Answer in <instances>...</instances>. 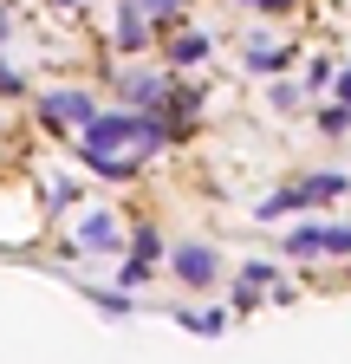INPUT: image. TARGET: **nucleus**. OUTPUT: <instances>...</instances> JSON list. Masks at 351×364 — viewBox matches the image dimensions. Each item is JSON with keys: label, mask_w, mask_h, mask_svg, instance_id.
<instances>
[{"label": "nucleus", "mask_w": 351, "mask_h": 364, "mask_svg": "<svg viewBox=\"0 0 351 364\" xmlns=\"http://www.w3.org/2000/svg\"><path fill=\"white\" fill-rule=\"evenodd\" d=\"M163 124L156 117H92V124H85V150L78 156H111V150H124V144H137L144 156L150 150H163Z\"/></svg>", "instance_id": "nucleus-1"}, {"label": "nucleus", "mask_w": 351, "mask_h": 364, "mask_svg": "<svg viewBox=\"0 0 351 364\" xmlns=\"http://www.w3.org/2000/svg\"><path fill=\"white\" fill-rule=\"evenodd\" d=\"M345 189H351L345 176H313V182H299V189H280L274 202H260V221H280V215H293V208H313V202L345 196Z\"/></svg>", "instance_id": "nucleus-2"}, {"label": "nucleus", "mask_w": 351, "mask_h": 364, "mask_svg": "<svg viewBox=\"0 0 351 364\" xmlns=\"http://www.w3.org/2000/svg\"><path fill=\"white\" fill-rule=\"evenodd\" d=\"M286 254H293V260H319V254H351V221H338V228H319V221L293 228V235H286Z\"/></svg>", "instance_id": "nucleus-3"}, {"label": "nucleus", "mask_w": 351, "mask_h": 364, "mask_svg": "<svg viewBox=\"0 0 351 364\" xmlns=\"http://www.w3.org/2000/svg\"><path fill=\"white\" fill-rule=\"evenodd\" d=\"M39 117H46L53 130L92 124V117H98V98H85V91H53V98H39Z\"/></svg>", "instance_id": "nucleus-4"}, {"label": "nucleus", "mask_w": 351, "mask_h": 364, "mask_svg": "<svg viewBox=\"0 0 351 364\" xmlns=\"http://www.w3.org/2000/svg\"><path fill=\"white\" fill-rule=\"evenodd\" d=\"M215 267H222V260H215L208 247H176V273H183L189 287H208V280H215Z\"/></svg>", "instance_id": "nucleus-5"}, {"label": "nucleus", "mask_w": 351, "mask_h": 364, "mask_svg": "<svg viewBox=\"0 0 351 364\" xmlns=\"http://www.w3.org/2000/svg\"><path fill=\"white\" fill-rule=\"evenodd\" d=\"M117 241H124V235H117V221H111V215H85L78 247H92V254H104V247H111V254H117Z\"/></svg>", "instance_id": "nucleus-6"}, {"label": "nucleus", "mask_w": 351, "mask_h": 364, "mask_svg": "<svg viewBox=\"0 0 351 364\" xmlns=\"http://www.w3.org/2000/svg\"><path fill=\"white\" fill-rule=\"evenodd\" d=\"M286 59H293V46H274V39H254V46H247V65H254V72H280Z\"/></svg>", "instance_id": "nucleus-7"}, {"label": "nucleus", "mask_w": 351, "mask_h": 364, "mask_svg": "<svg viewBox=\"0 0 351 364\" xmlns=\"http://www.w3.org/2000/svg\"><path fill=\"white\" fill-rule=\"evenodd\" d=\"M117 39H124V53H144V46H150V26H144L137 7H124V14H117Z\"/></svg>", "instance_id": "nucleus-8"}, {"label": "nucleus", "mask_w": 351, "mask_h": 364, "mask_svg": "<svg viewBox=\"0 0 351 364\" xmlns=\"http://www.w3.org/2000/svg\"><path fill=\"white\" fill-rule=\"evenodd\" d=\"M169 59H176V65H202V59H208V39H202V33H183V39L169 46Z\"/></svg>", "instance_id": "nucleus-9"}, {"label": "nucleus", "mask_w": 351, "mask_h": 364, "mask_svg": "<svg viewBox=\"0 0 351 364\" xmlns=\"http://www.w3.org/2000/svg\"><path fill=\"white\" fill-rule=\"evenodd\" d=\"M176 326H189V332H202V338H215L228 326V312H176Z\"/></svg>", "instance_id": "nucleus-10"}, {"label": "nucleus", "mask_w": 351, "mask_h": 364, "mask_svg": "<svg viewBox=\"0 0 351 364\" xmlns=\"http://www.w3.org/2000/svg\"><path fill=\"white\" fill-rule=\"evenodd\" d=\"M137 14H144V20H176V0H144Z\"/></svg>", "instance_id": "nucleus-11"}, {"label": "nucleus", "mask_w": 351, "mask_h": 364, "mask_svg": "<svg viewBox=\"0 0 351 364\" xmlns=\"http://www.w3.org/2000/svg\"><path fill=\"white\" fill-rule=\"evenodd\" d=\"M306 78H313V91H325V85H332V65H325V59H313V65H306Z\"/></svg>", "instance_id": "nucleus-12"}, {"label": "nucleus", "mask_w": 351, "mask_h": 364, "mask_svg": "<svg viewBox=\"0 0 351 364\" xmlns=\"http://www.w3.org/2000/svg\"><path fill=\"white\" fill-rule=\"evenodd\" d=\"M319 124H325V130H345V124H351V111H345V105H332V111H319Z\"/></svg>", "instance_id": "nucleus-13"}, {"label": "nucleus", "mask_w": 351, "mask_h": 364, "mask_svg": "<svg viewBox=\"0 0 351 364\" xmlns=\"http://www.w3.org/2000/svg\"><path fill=\"white\" fill-rule=\"evenodd\" d=\"M338 105H345V111H351V65H345V72H338Z\"/></svg>", "instance_id": "nucleus-14"}, {"label": "nucleus", "mask_w": 351, "mask_h": 364, "mask_svg": "<svg viewBox=\"0 0 351 364\" xmlns=\"http://www.w3.org/2000/svg\"><path fill=\"white\" fill-rule=\"evenodd\" d=\"M247 7H260V14H286L293 0H247Z\"/></svg>", "instance_id": "nucleus-15"}, {"label": "nucleus", "mask_w": 351, "mask_h": 364, "mask_svg": "<svg viewBox=\"0 0 351 364\" xmlns=\"http://www.w3.org/2000/svg\"><path fill=\"white\" fill-rule=\"evenodd\" d=\"M53 7H72V0H53Z\"/></svg>", "instance_id": "nucleus-16"}]
</instances>
